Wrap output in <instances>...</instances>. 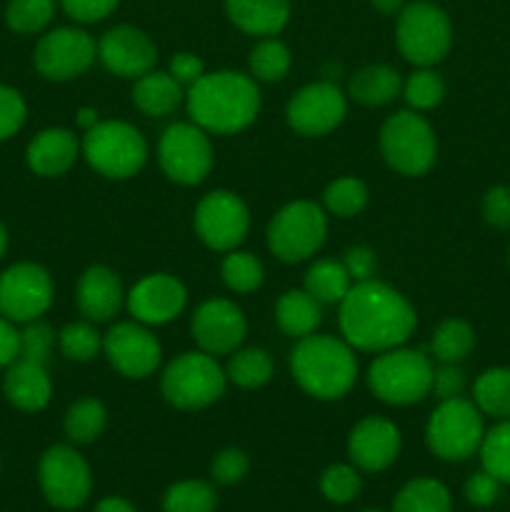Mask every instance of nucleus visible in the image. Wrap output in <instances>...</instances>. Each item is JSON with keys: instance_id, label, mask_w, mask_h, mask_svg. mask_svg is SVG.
I'll return each instance as SVG.
<instances>
[{"instance_id": "nucleus-47", "label": "nucleus", "mask_w": 510, "mask_h": 512, "mask_svg": "<svg viewBox=\"0 0 510 512\" xmlns=\"http://www.w3.org/2000/svg\"><path fill=\"white\" fill-rule=\"evenodd\" d=\"M483 218L485 223L498 230L510 228V188L495 185L483 195Z\"/></svg>"}, {"instance_id": "nucleus-7", "label": "nucleus", "mask_w": 510, "mask_h": 512, "mask_svg": "<svg viewBox=\"0 0 510 512\" xmlns=\"http://www.w3.org/2000/svg\"><path fill=\"white\" fill-rule=\"evenodd\" d=\"M395 40L405 60L430 68L448 55L453 45V25L443 8L430 0H415L400 10Z\"/></svg>"}, {"instance_id": "nucleus-18", "label": "nucleus", "mask_w": 510, "mask_h": 512, "mask_svg": "<svg viewBox=\"0 0 510 512\" xmlns=\"http://www.w3.org/2000/svg\"><path fill=\"white\" fill-rule=\"evenodd\" d=\"M190 330H193L195 343L200 345L203 353L225 355L235 353L240 348L245 333H248V323H245V315L238 305L230 303V300L215 298L205 300L195 310Z\"/></svg>"}, {"instance_id": "nucleus-1", "label": "nucleus", "mask_w": 510, "mask_h": 512, "mask_svg": "<svg viewBox=\"0 0 510 512\" xmlns=\"http://www.w3.org/2000/svg\"><path fill=\"white\" fill-rule=\"evenodd\" d=\"M340 330L353 348L383 353L413 335L415 310L390 285L375 278L360 280L340 300Z\"/></svg>"}, {"instance_id": "nucleus-43", "label": "nucleus", "mask_w": 510, "mask_h": 512, "mask_svg": "<svg viewBox=\"0 0 510 512\" xmlns=\"http://www.w3.org/2000/svg\"><path fill=\"white\" fill-rule=\"evenodd\" d=\"M58 345L63 350L65 358L78 360V363H88L95 358L103 340H100L98 330L90 323H70L58 333Z\"/></svg>"}, {"instance_id": "nucleus-37", "label": "nucleus", "mask_w": 510, "mask_h": 512, "mask_svg": "<svg viewBox=\"0 0 510 512\" xmlns=\"http://www.w3.org/2000/svg\"><path fill=\"white\" fill-rule=\"evenodd\" d=\"M220 275L230 290L250 293L263 285V263L245 250H228L223 265H220Z\"/></svg>"}, {"instance_id": "nucleus-5", "label": "nucleus", "mask_w": 510, "mask_h": 512, "mask_svg": "<svg viewBox=\"0 0 510 512\" xmlns=\"http://www.w3.org/2000/svg\"><path fill=\"white\" fill-rule=\"evenodd\" d=\"M83 155L93 170L110 180H125L140 173L148 160V143L138 128L123 120H103L85 130Z\"/></svg>"}, {"instance_id": "nucleus-19", "label": "nucleus", "mask_w": 510, "mask_h": 512, "mask_svg": "<svg viewBox=\"0 0 510 512\" xmlns=\"http://www.w3.org/2000/svg\"><path fill=\"white\" fill-rule=\"evenodd\" d=\"M98 58L110 73L120 78H140L150 73L158 60V48L153 40L133 25H115L100 38Z\"/></svg>"}, {"instance_id": "nucleus-3", "label": "nucleus", "mask_w": 510, "mask_h": 512, "mask_svg": "<svg viewBox=\"0 0 510 512\" xmlns=\"http://www.w3.org/2000/svg\"><path fill=\"white\" fill-rule=\"evenodd\" d=\"M290 370L300 388L318 400H338L358 378L353 345L330 335L300 338L290 355Z\"/></svg>"}, {"instance_id": "nucleus-40", "label": "nucleus", "mask_w": 510, "mask_h": 512, "mask_svg": "<svg viewBox=\"0 0 510 512\" xmlns=\"http://www.w3.org/2000/svg\"><path fill=\"white\" fill-rule=\"evenodd\" d=\"M55 0H10L5 8L8 28L15 33H38L53 20Z\"/></svg>"}, {"instance_id": "nucleus-31", "label": "nucleus", "mask_w": 510, "mask_h": 512, "mask_svg": "<svg viewBox=\"0 0 510 512\" xmlns=\"http://www.w3.org/2000/svg\"><path fill=\"white\" fill-rule=\"evenodd\" d=\"M475 348V333L470 328V323L460 318L443 320V323L435 328L433 340H430V353L435 355V360L440 363H460L470 355V350Z\"/></svg>"}, {"instance_id": "nucleus-51", "label": "nucleus", "mask_w": 510, "mask_h": 512, "mask_svg": "<svg viewBox=\"0 0 510 512\" xmlns=\"http://www.w3.org/2000/svg\"><path fill=\"white\" fill-rule=\"evenodd\" d=\"M345 270L350 273L353 283H360V280L373 278L375 268H378V260H375V253L370 248H363V245H355L345 253L343 260Z\"/></svg>"}, {"instance_id": "nucleus-13", "label": "nucleus", "mask_w": 510, "mask_h": 512, "mask_svg": "<svg viewBox=\"0 0 510 512\" xmlns=\"http://www.w3.org/2000/svg\"><path fill=\"white\" fill-rule=\"evenodd\" d=\"M53 303V280L43 265L15 263L0 275V315L13 323H33Z\"/></svg>"}, {"instance_id": "nucleus-8", "label": "nucleus", "mask_w": 510, "mask_h": 512, "mask_svg": "<svg viewBox=\"0 0 510 512\" xmlns=\"http://www.w3.org/2000/svg\"><path fill=\"white\" fill-rule=\"evenodd\" d=\"M483 435V415H480L478 405L460 395L440 400V405L430 415L428 428H425L430 453L438 455L440 460H450V463H458V460L478 453Z\"/></svg>"}, {"instance_id": "nucleus-39", "label": "nucleus", "mask_w": 510, "mask_h": 512, "mask_svg": "<svg viewBox=\"0 0 510 512\" xmlns=\"http://www.w3.org/2000/svg\"><path fill=\"white\" fill-rule=\"evenodd\" d=\"M325 208L338 218H353L368 205V188L358 178H338L325 188Z\"/></svg>"}, {"instance_id": "nucleus-52", "label": "nucleus", "mask_w": 510, "mask_h": 512, "mask_svg": "<svg viewBox=\"0 0 510 512\" xmlns=\"http://www.w3.org/2000/svg\"><path fill=\"white\" fill-rule=\"evenodd\" d=\"M170 75H173L175 80H178L180 85H193L195 80H200L205 75V65L203 60L198 58V55L193 53H178L170 58Z\"/></svg>"}, {"instance_id": "nucleus-16", "label": "nucleus", "mask_w": 510, "mask_h": 512, "mask_svg": "<svg viewBox=\"0 0 510 512\" xmlns=\"http://www.w3.org/2000/svg\"><path fill=\"white\" fill-rule=\"evenodd\" d=\"M345 95L335 83H310L300 88L298 93L290 98L288 110V125L300 135H325L330 130L338 128L345 118Z\"/></svg>"}, {"instance_id": "nucleus-23", "label": "nucleus", "mask_w": 510, "mask_h": 512, "mask_svg": "<svg viewBox=\"0 0 510 512\" xmlns=\"http://www.w3.org/2000/svg\"><path fill=\"white\" fill-rule=\"evenodd\" d=\"M78 308L93 323H105L118 315L123 305V285L118 275L105 265H93L78 280Z\"/></svg>"}, {"instance_id": "nucleus-35", "label": "nucleus", "mask_w": 510, "mask_h": 512, "mask_svg": "<svg viewBox=\"0 0 510 512\" xmlns=\"http://www.w3.org/2000/svg\"><path fill=\"white\" fill-rule=\"evenodd\" d=\"M228 380H233L240 388H263L273 375V358L260 348L235 350V355L228 363Z\"/></svg>"}, {"instance_id": "nucleus-29", "label": "nucleus", "mask_w": 510, "mask_h": 512, "mask_svg": "<svg viewBox=\"0 0 510 512\" xmlns=\"http://www.w3.org/2000/svg\"><path fill=\"white\" fill-rule=\"evenodd\" d=\"M393 512H453V498L440 480L415 478L395 495Z\"/></svg>"}, {"instance_id": "nucleus-27", "label": "nucleus", "mask_w": 510, "mask_h": 512, "mask_svg": "<svg viewBox=\"0 0 510 512\" xmlns=\"http://www.w3.org/2000/svg\"><path fill=\"white\" fill-rule=\"evenodd\" d=\"M275 320L285 335H293L300 340L315 333V328L323 320V310L308 290H288L275 303Z\"/></svg>"}, {"instance_id": "nucleus-25", "label": "nucleus", "mask_w": 510, "mask_h": 512, "mask_svg": "<svg viewBox=\"0 0 510 512\" xmlns=\"http://www.w3.org/2000/svg\"><path fill=\"white\" fill-rule=\"evenodd\" d=\"M233 25L250 35H275L290 18L288 0H225Z\"/></svg>"}, {"instance_id": "nucleus-21", "label": "nucleus", "mask_w": 510, "mask_h": 512, "mask_svg": "<svg viewBox=\"0 0 510 512\" xmlns=\"http://www.w3.org/2000/svg\"><path fill=\"white\" fill-rule=\"evenodd\" d=\"M400 453V430L388 418H363L348 438V455L353 465L365 473L390 468Z\"/></svg>"}, {"instance_id": "nucleus-34", "label": "nucleus", "mask_w": 510, "mask_h": 512, "mask_svg": "<svg viewBox=\"0 0 510 512\" xmlns=\"http://www.w3.org/2000/svg\"><path fill=\"white\" fill-rule=\"evenodd\" d=\"M218 495L205 480H180L163 498V512H215Z\"/></svg>"}, {"instance_id": "nucleus-54", "label": "nucleus", "mask_w": 510, "mask_h": 512, "mask_svg": "<svg viewBox=\"0 0 510 512\" xmlns=\"http://www.w3.org/2000/svg\"><path fill=\"white\" fill-rule=\"evenodd\" d=\"M95 512H135L133 505L125 498H103L98 505H95Z\"/></svg>"}, {"instance_id": "nucleus-26", "label": "nucleus", "mask_w": 510, "mask_h": 512, "mask_svg": "<svg viewBox=\"0 0 510 512\" xmlns=\"http://www.w3.org/2000/svg\"><path fill=\"white\" fill-rule=\"evenodd\" d=\"M183 100V85L173 78L170 73H160V70H150V73L140 75L135 80L133 88V103L140 113L153 115V118H163V115L173 113Z\"/></svg>"}, {"instance_id": "nucleus-17", "label": "nucleus", "mask_w": 510, "mask_h": 512, "mask_svg": "<svg viewBox=\"0 0 510 512\" xmlns=\"http://www.w3.org/2000/svg\"><path fill=\"white\" fill-rule=\"evenodd\" d=\"M105 355L120 375L143 380L160 365V343L143 323H118L103 338Z\"/></svg>"}, {"instance_id": "nucleus-32", "label": "nucleus", "mask_w": 510, "mask_h": 512, "mask_svg": "<svg viewBox=\"0 0 510 512\" xmlns=\"http://www.w3.org/2000/svg\"><path fill=\"white\" fill-rule=\"evenodd\" d=\"M475 405L493 418H510V368H490L475 380Z\"/></svg>"}, {"instance_id": "nucleus-46", "label": "nucleus", "mask_w": 510, "mask_h": 512, "mask_svg": "<svg viewBox=\"0 0 510 512\" xmlns=\"http://www.w3.org/2000/svg\"><path fill=\"white\" fill-rule=\"evenodd\" d=\"M250 468V460L243 450L238 448H225L220 450L210 465V475L218 485H235L245 478Z\"/></svg>"}, {"instance_id": "nucleus-6", "label": "nucleus", "mask_w": 510, "mask_h": 512, "mask_svg": "<svg viewBox=\"0 0 510 512\" xmlns=\"http://www.w3.org/2000/svg\"><path fill=\"white\" fill-rule=\"evenodd\" d=\"M380 153L400 175L418 178L433 168L438 143L430 123L418 110H398L380 128Z\"/></svg>"}, {"instance_id": "nucleus-10", "label": "nucleus", "mask_w": 510, "mask_h": 512, "mask_svg": "<svg viewBox=\"0 0 510 512\" xmlns=\"http://www.w3.org/2000/svg\"><path fill=\"white\" fill-rule=\"evenodd\" d=\"M228 375L210 353H183L165 368L160 388L165 400L180 410L208 408L225 393Z\"/></svg>"}, {"instance_id": "nucleus-42", "label": "nucleus", "mask_w": 510, "mask_h": 512, "mask_svg": "<svg viewBox=\"0 0 510 512\" xmlns=\"http://www.w3.org/2000/svg\"><path fill=\"white\" fill-rule=\"evenodd\" d=\"M363 490V480H360L358 470L353 465L335 463L320 478V493L325 495V500L335 505H345L350 500H355Z\"/></svg>"}, {"instance_id": "nucleus-14", "label": "nucleus", "mask_w": 510, "mask_h": 512, "mask_svg": "<svg viewBox=\"0 0 510 512\" xmlns=\"http://www.w3.org/2000/svg\"><path fill=\"white\" fill-rule=\"evenodd\" d=\"M248 228V208L230 190H213L195 208V233L213 250H235L248 235Z\"/></svg>"}, {"instance_id": "nucleus-55", "label": "nucleus", "mask_w": 510, "mask_h": 512, "mask_svg": "<svg viewBox=\"0 0 510 512\" xmlns=\"http://www.w3.org/2000/svg\"><path fill=\"white\" fill-rule=\"evenodd\" d=\"M98 123H100V120H98V110H95V108H80L78 110V125L83 130L95 128Z\"/></svg>"}, {"instance_id": "nucleus-28", "label": "nucleus", "mask_w": 510, "mask_h": 512, "mask_svg": "<svg viewBox=\"0 0 510 512\" xmlns=\"http://www.w3.org/2000/svg\"><path fill=\"white\" fill-rule=\"evenodd\" d=\"M403 90V78L390 65H368L350 78V98L363 105H385Z\"/></svg>"}, {"instance_id": "nucleus-22", "label": "nucleus", "mask_w": 510, "mask_h": 512, "mask_svg": "<svg viewBox=\"0 0 510 512\" xmlns=\"http://www.w3.org/2000/svg\"><path fill=\"white\" fill-rule=\"evenodd\" d=\"M5 398L23 413H38L48 408L50 395H53V383H50L48 368L35 360L18 358L8 365V373L3 380Z\"/></svg>"}, {"instance_id": "nucleus-9", "label": "nucleus", "mask_w": 510, "mask_h": 512, "mask_svg": "<svg viewBox=\"0 0 510 512\" xmlns=\"http://www.w3.org/2000/svg\"><path fill=\"white\" fill-rule=\"evenodd\" d=\"M328 235V218L313 200H295L280 208L268 225V248L283 263H300L320 250Z\"/></svg>"}, {"instance_id": "nucleus-11", "label": "nucleus", "mask_w": 510, "mask_h": 512, "mask_svg": "<svg viewBox=\"0 0 510 512\" xmlns=\"http://www.w3.org/2000/svg\"><path fill=\"white\" fill-rule=\"evenodd\" d=\"M158 158L170 180L180 185H198L213 168V145L208 133L195 123H175L160 135Z\"/></svg>"}, {"instance_id": "nucleus-12", "label": "nucleus", "mask_w": 510, "mask_h": 512, "mask_svg": "<svg viewBox=\"0 0 510 512\" xmlns=\"http://www.w3.org/2000/svg\"><path fill=\"white\" fill-rule=\"evenodd\" d=\"M38 480L45 500L60 510L80 508L93 490L88 463L70 445L45 450L38 463Z\"/></svg>"}, {"instance_id": "nucleus-41", "label": "nucleus", "mask_w": 510, "mask_h": 512, "mask_svg": "<svg viewBox=\"0 0 510 512\" xmlns=\"http://www.w3.org/2000/svg\"><path fill=\"white\" fill-rule=\"evenodd\" d=\"M403 95L405 103L413 110H430L443 100L445 83L435 70L420 68L408 75V80L403 83Z\"/></svg>"}, {"instance_id": "nucleus-48", "label": "nucleus", "mask_w": 510, "mask_h": 512, "mask_svg": "<svg viewBox=\"0 0 510 512\" xmlns=\"http://www.w3.org/2000/svg\"><path fill=\"white\" fill-rule=\"evenodd\" d=\"M120 0H60L65 13L70 15L78 23H95V20H103L118 8Z\"/></svg>"}, {"instance_id": "nucleus-53", "label": "nucleus", "mask_w": 510, "mask_h": 512, "mask_svg": "<svg viewBox=\"0 0 510 512\" xmlns=\"http://www.w3.org/2000/svg\"><path fill=\"white\" fill-rule=\"evenodd\" d=\"M20 358V330L13 320L0 315V368H8Z\"/></svg>"}, {"instance_id": "nucleus-15", "label": "nucleus", "mask_w": 510, "mask_h": 512, "mask_svg": "<svg viewBox=\"0 0 510 512\" xmlns=\"http://www.w3.org/2000/svg\"><path fill=\"white\" fill-rule=\"evenodd\" d=\"M98 45L80 28H55L35 45V68L48 80H70L93 65Z\"/></svg>"}, {"instance_id": "nucleus-33", "label": "nucleus", "mask_w": 510, "mask_h": 512, "mask_svg": "<svg viewBox=\"0 0 510 512\" xmlns=\"http://www.w3.org/2000/svg\"><path fill=\"white\" fill-rule=\"evenodd\" d=\"M105 423H108V413H105L103 403L95 398H80L78 403L70 405L63 425L68 440H73L78 445H88L100 438V433L105 430Z\"/></svg>"}, {"instance_id": "nucleus-2", "label": "nucleus", "mask_w": 510, "mask_h": 512, "mask_svg": "<svg viewBox=\"0 0 510 512\" xmlns=\"http://www.w3.org/2000/svg\"><path fill=\"white\" fill-rule=\"evenodd\" d=\"M188 115L205 133L230 135L248 128L260 110L255 80L235 70L205 73L188 88Z\"/></svg>"}, {"instance_id": "nucleus-36", "label": "nucleus", "mask_w": 510, "mask_h": 512, "mask_svg": "<svg viewBox=\"0 0 510 512\" xmlns=\"http://www.w3.org/2000/svg\"><path fill=\"white\" fill-rule=\"evenodd\" d=\"M478 453L483 460V470H488L500 483L510 485V418L483 435Z\"/></svg>"}, {"instance_id": "nucleus-30", "label": "nucleus", "mask_w": 510, "mask_h": 512, "mask_svg": "<svg viewBox=\"0 0 510 512\" xmlns=\"http://www.w3.org/2000/svg\"><path fill=\"white\" fill-rule=\"evenodd\" d=\"M350 288H353V278L338 260H318V263L310 265L308 275H305V290L320 305L340 303Z\"/></svg>"}, {"instance_id": "nucleus-45", "label": "nucleus", "mask_w": 510, "mask_h": 512, "mask_svg": "<svg viewBox=\"0 0 510 512\" xmlns=\"http://www.w3.org/2000/svg\"><path fill=\"white\" fill-rule=\"evenodd\" d=\"M25 118H28V105L23 95L10 85L0 83V143L13 138L23 128Z\"/></svg>"}, {"instance_id": "nucleus-57", "label": "nucleus", "mask_w": 510, "mask_h": 512, "mask_svg": "<svg viewBox=\"0 0 510 512\" xmlns=\"http://www.w3.org/2000/svg\"><path fill=\"white\" fill-rule=\"evenodd\" d=\"M5 250H8V233H5L3 223H0V258L5 255Z\"/></svg>"}, {"instance_id": "nucleus-50", "label": "nucleus", "mask_w": 510, "mask_h": 512, "mask_svg": "<svg viewBox=\"0 0 510 512\" xmlns=\"http://www.w3.org/2000/svg\"><path fill=\"white\" fill-rule=\"evenodd\" d=\"M465 388V375L458 363H440L433 373V390L430 393L438 395L440 400L458 398Z\"/></svg>"}, {"instance_id": "nucleus-4", "label": "nucleus", "mask_w": 510, "mask_h": 512, "mask_svg": "<svg viewBox=\"0 0 510 512\" xmlns=\"http://www.w3.org/2000/svg\"><path fill=\"white\" fill-rule=\"evenodd\" d=\"M433 360L420 350H383L368 368V385L388 405L420 403L433 390Z\"/></svg>"}, {"instance_id": "nucleus-44", "label": "nucleus", "mask_w": 510, "mask_h": 512, "mask_svg": "<svg viewBox=\"0 0 510 512\" xmlns=\"http://www.w3.org/2000/svg\"><path fill=\"white\" fill-rule=\"evenodd\" d=\"M55 345V330L50 328L43 320H33V323H25V328L20 330V358L35 360V363L48 365L50 353H53Z\"/></svg>"}, {"instance_id": "nucleus-58", "label": "nucleus", "mask_w": 510, "mask_h": 512, "mask_svg": "<svg viewBox=\"0 0 510 512\" xmlns=\"http://www.w3.org/2000/svg\"><path fill=\"white\" fill-rule=\"evenodd\" d=\"M363 512H383V510H363Z\"/></svg>"}, {"instance_id": "nucleus-38", "label": "nucleus", "mask_w": 510, "mask_h": 512, "mask_svg": "<svg viewBox=\"0 0 510 512\" xmlns=\"http://www.w3.org/2000/svg\"><path fill=\"white\" fill-rule=\"evenodd\" d=\"M290 70V50L275 38L260 40L250 53V73L265 83L283 80Z\"/></svg>"}, {"instance_id": "nucleus-49", "label": "nucleus", "mask_w": 510, "mask_h": 512, "mask_svg": "<svg viewBox=\"0 0 510 512\" xmlns=\"http://www.w3.org/2000/svg\"><path fill=\"white\" fill-rule=\"evenodd\" d=\"M500 485L503 483H500L498 478H493L488 470H480V473H475L473 478L465 483V498H468V503L475 505V508H488V505H493L495 500H498Z\"/></svg>"}, {"instance_id": "nucleus-56", "label": "nucleus", "mask_w": 510, "mask_h": 512, "mask_svg": "<svg viewBox=\"0 0 510 512\" xmlns=\"http://www.w3.org/2000/svg\"><path fill=\"white\" fill-rule=\"evenodd\" d=\"M370 3H373L375 8H378L380 13H385V15L403 10V0H370Z\"/></svg>"}, {"instance_id": "nucleus-24", "label": "nucleus", "mask_w": 510, "mask_h": 512, "mask_svg": "<svg viewBox=\"0 0 510 512\" xmlns=\"http://www.w3.org/2000/svg\"><path fill=\"white\" fill-rule=\"evenodd\" d=\"M80 153V145L75 135L65 128H48L40 130L28 145L30 170L40 178H58V175L68 173L75 165Z\"/></svg>"}, {"instance_id": "nucleus-20", "label": "nucleus", "mask_w": 510, "mask_h": 512, "mask_svg": "<svg viewBox=\"0 0 510 512\" xmlns=\"http://www.w3.org/2000/svg\"><path fill=\"white\" fill-rule=\"evenodd\" d=\"M188 303L183 283L168 273L145 275L128 293V310L138 323L165 325L183 313Z\"/></svg>"}]
</instances>
